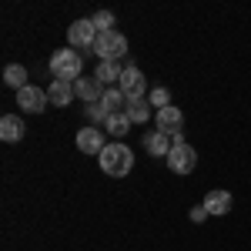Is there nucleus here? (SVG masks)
<instances>
[{"label": "nucleus", "mask_w": 251, "mask_h": 251, "mask_svg": "<svg viewBox=\"0 0 251 251\" xmlns=\"http://www.w3.org/2000/svg\"><path fill=\"white\" fill-rule=\"evenodd\" d=\"M107 111H104V107H100V100H97V104H87V121H91V124H100V121H107Z\"/></svg>", "instance_id": "nucleus-22"}, {"label": "nucleus", "mask_w": 251, "mask_h": 251, "mask_svg": "<svg viewBox=\"0 0 251 251\" xmlns=\"http://www.w3.org/2000/svg\"><path fill=\"white\" fill-rule=\"evenodd\" d=\"M148 104L157 107V111H161V107H171V91H168V87H154V91L148 94Z\"/></svg>", "instance_id": "nucleus-21"}, {"label": "nucleus", "mask_w": 251, "mask_h": 251, "mask_svg": "<svg viewBox=\"0 0 251 251\" xmlns=\"http://www.w3.org/2000/svg\"><path fill=\"white\" fill-rule=\"evenodd\" d=\"M117 87H121V94L127 97V100H141L144 94H151L144 74L137 71L134 64H127V67H124V74H121V84H117Z\"/></svg>", "instance_id": "nucleus-6"}, {"label": "nucleus", "mask_w": 251, "mask_h": 251, "mask_svg": "<svg viewBox=\"0 0 251 251\" xmlns=\"http://www.w3.org/2000/svg\"><path fill=\"white\" fill-rule=\"evenodd\" d=\"M47 97H50L54 107H67L77 94H74V84H71V80H54V84L47 87Z\"/></svg>", "instance_id": "nucleus-15"}, {"label": "nucleus", "mask_w": 251, "mask_h": 251, "mask_svg": "<svg viewBox=\"0 0 251 251\" xmlns=\"http://www.w3.org/2000/svg\"><path fill=\"white\" fill-rule=\"evenodd\" d=\"M80 71H84V57L74 54V47L54 50V57H50V74L57 80H71V84H74L77 77H84Z\"/></svg>", "instance_id": "nucleus-2"}, {"label": "nucleus", "mask_w": 251, "mask_h": 251, "mask_svg": "<svg viewBox=\"0 0 251 251\" xmlns=\"http://www.w3.org/2000/svg\"><path fill=\"white\" fill-rule=\"evenodd\" d=\"M107 134H100V127H84V131H77V148L84 151V154H97L100 157V151L107 148V141H104Z\"/></svg>", "instance_id": "nucleus-10"}, {"label": "nucleus", "mask_w": 251, "mask_h": 251, "mask_svg": "<svg viewBox=\"0 0 251 251\" xmlns=\"http://www.w3.org/2000/svg\"><path fill=\"white\" fill-rule=\"evenodd\" d=\"M24 134H27V127H24L20 114H3L0 117V137H3L7 144H17Z\"/></svg>", "instance_id": "nucleus-12"}, {"label": "nucleus", "mask_w": 251, "mask_h": 251, "mask_svg": "<svg viewBox=\"0 0 251 251\" xmlns=\"http://www.w3.org/2000/svg\"><path fill=\"white\" fill-rule=\"evenodd\" d=\"M168 168L174 174H191L198 168V151H194L191 144H174L171 154H168Z\"/></svg>", "instance_id": "nucleus-7"}, {"label": "nucleus", "mask_w": 251, "mask_h": 251, "mask_svg": "<svg viewBox=\"0 0 251 251\" xmlns=\"http://www.w3.org/2000/svg\"><path fill=\"white\" fill-rule=\"evenodd\" d=\"M3 84H10L14 91L27 87V67H20V64H7V67H3Z\"/></svg>", "instance_id": "nucleus-19"}, {"label": "nucleus", "mask_w": 251, "mask_h": 251, "mask_svg": "<svg viewBox=\"0 0 251 251\" xmlns=\"http://www.w3.org/2000/svg\"><path fill=\"white\" fill-rule=\"evenodd\" d=\"M127 131H131V117L124 114V111H121V114H111L107 121H104V134H111L114 141H121Z\"/></svg>", "instance_id": "nucleus-17"}, {"label": "nucleus", "mask_w": 251, "mask_h": 251, "mask_svg": "<svg viewBox=\"0 0 251 251\" xmlns=\"http://www.w3.org/2000/svg\"><path fill=\"white\" fill-rule=\"evenodd\" d=\"M124 114L131 117V124H144V121H151V104H148V97H141V100H127Z\"/></svg>", "instance_id": "nucleus-18"}, {"label": "nucleus", "mask_w": 251, "mask_h": 251, "mask_svg": "<svg viewBox=\"0 0 251 251\" xmlns=\"http://www.w3.org/2000/svg\"><path fill=\"white\" fill-rule=\"evenodd\" d=\"M100 107L107 114H121L127 107V97L121 94V87H104V97H100Z\"/></svg>", "instance_id": "nucleus-16"}, {"label": "nucleus", "mask_w": 251, "mask_h": 251, "mask_svg": "<svg viewBox=\"0 0 251 251\" xmlns=\"http://www.w3.org/2000/svg\"><path fill=\"white\" fill-rule=\"evenodd\" d=\"M174 148V141L168 134H161V131H151V134H144V151L154 157H168Z\"/></svg>", "instance_id": "nucleus-13"}, {"label": "nucleus", "mask_w": 251, "mask_h": 251, "mask_svg": "<svg viewBox=\"0 0 251 251\" xmlns=\"http://www.w3.org/2000/svg\"><path fill=\"white\" fill-rule=\"evenodd\" d=\"M134 168V154H131V148L124 144V141H111L104 151H100V171L111 174V177H124V174H131Z\"/></svg>", "instance_id": "nucleus-1"}, {"label": "nucleus", "mask_w": 251, "mask_h": 251, "mask_svg": "<svg viewBox=\"0 0 251 251\" xmlns=\"http://www.w3.org/2000/svg\"><path fill=\"white\" fill-rule=\"evenodd\" d=\"M91 24L97 27V34H107V30H114V14L111 10H97L91 17Z\"/></svg>", "instance_id": "nucleus-20"}, {"label": "nucleus", "mask_w": 251, "mask_h": 251, "mask_svg": "<svg viewBox=\"0 0 251 251\" xmlns=\"http://www.w3.org/2000/svg\"><path fill=\"white\" fill-rule=\"evenodd\" d=\"M201 204L208 208L211 218H225V214H231L234 198H231V191H225V188H214V191H208V198H204Z\"/></svg>", "instance_id": "nucleus-9"}, {"label": "nucleus", "mask_w": 251, "mask_h": 251, "mask_svg": "<svg viewBox=\"0 0 251 251\" xmlns=\"http://www.w3.org/2000/svg\"><path fill=\"white\" fill-rule=\"evenodd\" d=\"M121 74H124L121 60H97V71H94V77L100 80L104 87H111V84H121Z\"/></svg>", "instance_id": "nucleus-14"}, {"label": "nucleus", "mask_w": 251, "mask_h": 251, "mask_svg": "<svg viewBox=\"0 0 251 251\" xmlns=\"http://www.w3.org/2000/svg\"><path fill=\"white\" fill-rule=\"evenodd\" d=\"M154 124L161 134H168L174 144H184V134H181V127H184V114H181V107H161L154 114Z\"/></svg>", "instance_id": "nucleus-4"}, {"label": "nucleus", "mask_w": 251, "mask_h": 251, "mask_svg": "<svg viewBox=\"0 0 251 251\" xmlns=\"http://www.w3.org/2000/svg\"><path fill=\"white\" fill-rule=\"evenodd\" d=\"M204 218H211V214H208V208H204V204H194V208H191V221H194V225H201Z\"/></svg>", "instance_id": "nucleus-23"}, {"label": "nucleus", "mask_w": 251, "mask_h": 251, "mask_svg": "<svg viewBox=\"0 0 251 251\" xmlns=\"http://www.w3.org/2000/svg\"><path fill=\"white\" fill-rule=\"evenodd\" d=\"M91 54H97V60H124V57H127V37L117 34V30L97 34Z\"/></svg>", "instance_id": "nucleus-3"}, {"label": "nucleus", "mask_w": 251, "mask_h": 251, "mask_svg": "<svg viewBox=\"0 0 251 251\" xmlns=\"http://www.w3.org/2000/svg\"><path fill=\"white\" fill-rule=\"evenodd\" d=\"M67 40H71V47H94V40H97V27L91 24V17H84V20H74L71 27H67Z\"/></svg>", "instance_id": "nucleus-8"}, {"label": "nucleus", "mask_w": 251, "mask_h": 251, "mask_svg": "<svg viewBox=\"0 0 251 251\" xmlns=\"http://www.w3.org/2000/svg\"><path fill=\"white\" fill-rule=\"evenodd\" d=\"M74 94H77L80 100H87V104H97V100L104 97V84L97 77H77L74 80Z\"/></svg>", "instance_id": "nucleus-11"}, {"label": "nucleus", "mask_w": 251, "mask_h": 251, "mask_svg": "<svg viewBox=\"0 0 251 251\" xmlns=\"http://www.w3.org/2000/svg\"><path fill=\"white\" fill-rule=\"evenodd\" d=\"M47 104H50V97H47V91L37 87V84H27V87L17 91V107L24 114H40Z\"/></svg>", "instance_id": "nucleus-5"}]
</instances>
